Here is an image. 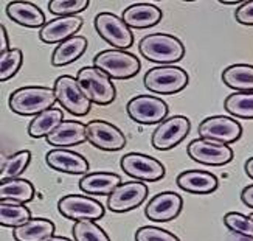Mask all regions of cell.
<instances>
[{"instance_id": "obj_1", "label": "cell", "mask_w": 253, "mask_h": 241, "mask_svg": "<svg viewBox=\"0 0 253 241\" xmlns=\"http://www.w3.org/2000/svg\"><path fill=\"white\" fill-rule=\"evenodd\" d=\"M54 89L43 86H27L20 87L9 95L8 106L19 115H39L41 112L51 109L56 103Z\"/></svg>"}, {"instance_id": "obj_2", "label": "cell", "mask_w": 253, "mask_h": 241, "mask_svg": "<svg viewBox=\"0 0 253 241\" xmlns=\"http://www.w3.org/2000/svg\"><path fill=\"white\" fill-rule=\"evenodd\" d=\"M143 58L151 62H160L169 65L185 56V47L179 38L167 33H154L140 41L138 46Z\"/></svg>"}, {"instance_id": "obj_3", "label": "cell", "mask_w": 253, "mask_h": 241, "mask_svg": "<svg viewBox=\"0 0 253 241\" xmlns=\"http://www.w3.org/2000/svg\"><path fill=\"white\" fill-rule=\"evenodd\" d=\"M93 65L103 70L109 78L127 80L140 72V59L125 50H103L93 58Z\"/></svg>"}, {"instance_id": "obj_4", "label": "cell", "mask_w": 253, "mask_h": 241, "mask_svg": "<svg viewBox=\"0 0 253 241\" xmlns=\"http://www.w3.org/2000/svg\"><path fill=\"white\" fill-rule=\"evenodd\" d=\"M54 94H56L58 103L65 109L67 112L83 117L87 115L92 107L90 98L84 92L80 81L70 75H61L54 81Z\"/></svg>"}, {"instance_id": "obj_5", "label": "cell", "mask_w": 253, "mask_h": 241, "mask_svg": "<svg viewBox=\"0 0 253 241\" xmlns=\"http://www.w3.org/2000/svg\"><path fill=\"white\" fill-rule=\"evenodd\" d=\"M143 83L149 92L174 95L183 91L188 84V73L175 65H160V67H152L148 70Z\"/></svg>"}, {"instance_id": "obj_6", "label": "cell", "mask_w": 253, "mask_h": 241, "mask_svg": "<svg viewBox=\"0 0 253 241\" xmlns=\"http://www.w3.org/2000/svg\"><path fill=\"white\" fill-rule=\"evenodd\" d=\"M76 80L80 81L84 92L90 98L92 103L107 106L115 100L117 92L114 83L103 70L95 67V65H92V67L87 65V67L80 69L78 75H76Z\"/></svg>"}, {"instance_id": "obj_7", "label": "cell", "mask_w": 253, "mask_h": 241, "mask_svg": "<svg viewBox=\"0 0 253 241\" xmlns=\"http://www.w3.org/2000/svg\"><path fill=\"white\" fill-rule=\"evenodd\" d=\"M95 30L107 44H111L117 50L129 48L134 44V35L132 30L126 25V22L115 16L114 13H100L95 17Z\"/></svg>"}, {"instance_id": "obj_8", "label": "cell", "mask_w": 253, "mask_h": 241, "mask_svg": "<svg viewBox=\"0 0 253 241\" xmlns=\"http://www.w3.org/2000/svg\"><path fill=\"white\" fill-rule=\"evenodd\" d=\"M58 210L64 218L73 221H85V220L96 221L103 218L106 212L101 202L83 194L64 196L58 202Z\"/></svg>"}, {"instance_id": "obj_9", "label": "cell", "mask_w": 253, "mask_h": 241, "mask_svg": "<svg viewBox=\"0 0 253 241\" xmlns=\"http://www.w3.org/2000/svg\"><path fill=\"white\" fill-rule=\"evenodd\" d=\"M127 115L140 125H156L168 118V104L152 95H137L126 106Z\"/></svg>"}, {"instance_id": "obj_10", "label": "cell", "mask_w": 253, "mask_h": 241, "mask_svg": "<svg viewBox=\"0 0 253 241\" xmlns=\"http://www.w3.org/2000/svg\"><path fill=\"white\" fill-rule=\"evenodd\" d=\"M190 159H193L197 163L202 165H213L221 167L227 165L228 162H232L235 157L233 149L225 144H219L213 140L205 139H196L186 148Z\"/></svg>"}, {"instance_id": "obj_11", "label": "cell", "mask_w": 253, "mask_h": 241, "mask_svg": "<svg viewBox=\"0 0 253 241\" xmlns=\"http://www.w3.org/2000/svg\"><path fill=\"white\" fill-rule=\"evenodd\" d=\"M201 139L219 142V144H233L243 136V126L238 120L224 115H213L205 118L197 128Z\"/></svg>"}, {"instance_id": "obj_12", "label": "cell", "mask_w": 253, "mask_h": 241, "mask_svg": "<svg viewBox=\"0 0 253 241\" xmlns=\"http://www.w3.org/2000/svg\"><path fill=\"white\" fill-rule=\"evenodd\" d=\"M122 170L129 178L140 182H156L165 176V167L162 162L141 152H129L122 157Z\"/></svg>"}, {"instance_id": "obj_13", "label": "cell", "mask_w": 253, "mask_h": 241, "mask_svg": "<svg viewBox=\"0 0 253 241\" xmlns=\"http://www.w3.org/2000/svg\"><path fill=\"white\" fill-rule=\"evenodd\" d=\"M191 123L190 120L183 115L168 117L167 120L157 126V129L152 133L151 142L152 146L159 151H167L174 146H177L180 142L188 136Z\"/></svg>"}, {"instance_id": "obj_14", "label": "cell", "mask_w": 253, "mask_h": 241, "mask_svg": "<svg viewBox=\"0 0 253 241\" xmlns=\"http://www.w3.org/2000/svg\"><path fill=\"white\" fill-rule=\"evenodd\" d=\"M148 196V187L145 182L129 181L120 184L118 187L109 194L107 209L115 213H126L145 202Z\"/></svg>"}, {"instance_id": "obj_15", "label": "cell", "mask_w": 253, "mask_h": 241, "mask_svg": "<svg viewBox=\"0 0 253 241\" xmlns=\"http://www.w3.org/2000/svg\"><path fill=\"white\" fill-rule=\"evenodd\" d=\"M87 140L103 151H120L126 145V137L115 125L104 120H92L85 125Z\"/></svg>"}, {"instance_id": "obj_16", "label": "cell", "mask_w": 253, "mask_h": 241, "mask_svg": "<svg viewBox=\"0 0 253 241\" xmlns=\"http://www.w3.org/2000/svg\"><path fill=\"white\" fill-rule=\"evenodd\" d=\"M183 209V199L177 193L163 192L156 194L148 202L145 215L148 220L156 223H167L177 218Z\"/></svg>"}, {"instance_id": "obj_17", "label": "cell", "mask_w": 253, "mask_h": 241, "mask_svg": "<svg viewBox=\"0 0 253 241\" xmlns=\"http://www.w3.org/2000/svg\"><path fill=\"white\" fill-rule=\"evenodd\" d=\"M83 27V17L80 16H67L56 17L47 22L39 30V38L45 44H61L75 36V33Z\"/></svg>"}, {"instance_id": "obj_18", "label": "cell", "mask_w": 253, "mask_h": 241, "mask_svg": "<svg viewBox=\"0 0 253 241\" xmlns=\"http://www.w3.org/2000/svg\"><path fill=\"white\" fill-rule=\"evenodd\" d=\"M45 162L50 168L67 174H85L89 171V162L85 160V157H83L80 152L64 148L48 151Z\"/></svg>"}, {"instance_id": "obj_19", "label": "cell", "mask_w": 253, "mask_h": 241, "mask_svg": "<svg viewBox=\"0 0 253 241\" xmlns=\"http://www.w3.org/2000/svg\"><path fill=\"white\" fill-rule=\"evenodd\" d=\"M177 185L183 192L196 193V194H208L217 189L219 181L210 171L188 170L180 173L177 176Z\"/></svg>"}, {"instance_id": "obj_20", "label": "cell", "mask_w": 253, "mask_h": 241, "mask_svg": "<svg viewBox=\"0 0 253 241\" xmlns=\"http://www.w3.org/2000/svg\"><path fill=\"white\" fill-rule=\"evenodd\" d=\"M87 140V128L81 122L75 120H64V122L47 136V142L53 146L67 148L80 145Z\"/></svg>"}, {"instance_id": "obj_21", "label": "cell", "mask_w": 253, "mask_h": 241, "mask_svg": "<svg viewBox=\"0 0 253 241\" xmlns=\"http://www.w3.org/2000/svg\"><path fill=\"white\" fill-rule=\"evenodd\" d=\"M6 14L13 22L27 28H42L47 24L42 9L31 2H9Z\"/></svg>"}, {"instance_id": "obj_22", "label": "cell", "mask_w": 253, "mask_h": 241, "mask_svg": "<svg viewBox=\"0 0 253 241\" xmlns=\"http://www.w3.org/2000/svg\"><path fill=\"white\" fill-rule=\"evenodd\" d=\"M122 19L129 28H149L162 20V9L152 3H135L123 11Z\"/></svg>"}, {"instance_id": "obj_23", "label": "cell", "mask_w": 253, "mask_h": 241, "mask_svg": "<svg viewBox=\"0 0 253 241\" xmlns=\"http://www.w3.org/2000/svg\"><path fill=\"white\" fill-rule=\"evenodd\" d=\"M120 184H122V178L118 174L96 171L85 174L80 181V189L87 194H111Z\"/></svg>"}, {"instance_id": "obj_24", "label": "cell", "mask_w": 253, "mask_h": 241, "mask_svg": "<svg viewBox=\"0 0 253 241\" xmlns=\"http://www.w3.org/2000/svg\"><path fill=\"white\" fill-rule=\"evenodd\" d=\"M54 224L47 218H31L30 221L13 229L16 241H45L53 237Z\"/></svg>"}, {"instance_id": "obj_25", "label": "cell", "mask_w": 253, "mask_h": 241, "mask_svg": "<svg viewBox=\"0 0 253 241\" xmlns=\"http://www.w3.org/2000/svg\"><path fill=\"white\" fill-rule=\"evenodd\" d=\"M87 50V39L84 36H73L67 41L58 44V47L53 50L51 64L54 67H62L80 59Z\"/></svg>"}, {"instance_id": "obj_26", "label": "cell", "mask_w": 253, "mask_h": 241, "mask_svg": "<svg viewBox=\"0 0 253 241\" xmlns=\"http://www.w3.org/2000/svg\"><path fill=\"white\" fill-rule=\"evenodd\" d=\"M222 81L236 92H253V65L233 64L222 72Z\"/></svg>"}, {"instance_id": "obj_27", "label": "cell", "mask_w": 253, "mask_h": 241, "mask_svg": "<svg viewBox=\"0 0 253 241\" xmlns=\"http://www.w3.org/2000/svg\"><path fill=\"white\" fill-rule=\"evenodd\" d=\"M64 122L62 111L58 107H51L47 111L41 112L39 115L33 117V120L28 125V134L33 139L47 137Z\"/></svg>"}, {"instance_id": "obj_28", "label": "cell", "mask_w": 253, "mask_h": 241, "mask_svg": "<svg viewBox=\"0 0 253 241\" xmlns=\"http://www.w3.org/2000/svg\"><path fill=\"white\" fill-rule=\"evenodd\" d=\"M35 185L27 179H8L0 185V198L2 201H13L19 204H27L35 198Z\"/></svg>"}, {"instance_id": "obj_29", "label": "cell", "mask_w": 253, "mask_h": 241, "mask_svg": "<svg viewBox=\"0 0 253 241\" xmlns=\"http://www.w3.org/2000/svg\"><path fill=\"white\" fill-rule=\"evenodd\" d=\"M31 220V212L28 207L13 201L0 202V224L3 227H19Z\"/></svg>"}, {"instance_id": "obj_30", "label": "cell", "mask_w": 253, "mask_h": 241, "mask_svg": "<svg viewBox=\"0 0 253 241\" xmlns=\"http://www.w3.org/2000/svg\"><path fill=\"white\" fill-rule=\"evenodd\" d=\"M225 111L239 118H253V92H235L225 98Z\"/></svg>"}, {"instance_id": "obj_31", "label": "cell", "mask_w": 253, "mask_h": 241, "mask_svg": "<svg viewBox=\"0 0 253 241\" xmlns=\"http://www.w3.org/2000/svg\"><path fill=\"white\" fill-rule=\"evenodd\" d=\"M30 160H31V152L27 149L17 151L13 156L5 159V162L2 163V171H0V179H2V182L19 178L20 174L27 170Z\"/></svg>"}, {"instance_id": "obj_32", "label": "cell", "mask_w": 253, "mask_h": 241, "mask_svg": "<svg viewBox=\"0 0 253 241\" xmlns=\"http://www.w3.org/2000/svg\"><path fill=\"white\" fill-rule=\"evenodd\" d=\"M72 234L75 241H111L103 229L90 220L76 221L72 229Z\"/></svg>"}, {"instance_id": "obj_33", "label": "cell", "mask_w": 253, "mask_h": 241, "mask_svg": "<svg viewBox=\"0 0 253 241\" xmlns=\"http://www.w3.org/2000/svg\"><path fill=\"white\" fill-rule=\"evenodd\" d=\"M24 62V53L19 48H9L0 53V80L6 81L19 72Z\"/></svg>"}, {"instance_id": "obj_34", "label": "cell", "mask_w": 253, "mask_h": 241, "mask_svg": "<svg viewBox=\"0 0 253 241\" xmlns=\"http://www.w3.org/2000/svg\"><path fill=\"white\" fill-rule=\"evenodd\" d=\"M224 224L241 237L253 240V220L239 212H228L224 216Z\"/></svg>"}, {"instance_id": "obj_35", "label": "cell", "mask_w": 253, "mask_h": 241, "mask_svg": "<svg viewBox=\"0 0 253 241\" xmlns=\"http://www.w3.org/2000/svg\"><path fill=\"white\" fill-rule=\"evenodd\" d=\"M89 6V0H51L48 3L50 13L58 17L76 16Z\"/></svg>"}, {"instance_id": "obj_36", "label": "cell", "mask_w": 253, "mask_h": 241, "mask_svg": "<svg viewBox=\"0 0 253 241\" xmlns=\"http://www.w3.org/2000/svg\"><path fill=\"white\" fill-rule=\"evenodd\" d=\"M135 241H180V240L169 231H165V229L145 226L140 227L135 232Z\"/></svg>"}, {"instance_id": "obj_37", "label": "cell", "mask_w": 253, "mask_h": 241, "mask_svg": "<svg viewBox=\"0 0 253 241\" xmlns=\"http://www.w3.org/2000/svg\"><path fill=\"white\" fill-rule=\"evenodd\" d=\"M235 16H236V20L239 22V24L252 27L253 25V0L241 3V6L236 9Z\"/></svg>"}, {"instance_id": "obj_38", "label": "cell", "mask_w": 253, "mask_h": 241, "mask_svg": "<svg viewBox=\"0 0 253 241\" xmlns=\"http://www.w3.org/2000/svg\"><path fill=\"white\" fill-rule=\"evenodd\" d=\"M241 199H243V202L247 207L253 209V185H247V187L243 190V193H241Z\"/></svg>"}, {"instance_id": "obj_39", "label": "cell", "mask_w": 253, "mask_h": 241, "mask_svg": "<svg viewBox=\"0 0 253 241\" xmlns=\"http://www.w3.org/2000/svg\"><path fill=\"white\" fill-rule=\"evenodd\" d=\"M9 47V39L6 35V28L3 25H0V53H5Z\"/></svg>"}, {"instance_id": "obj_40", "label": "cell", "mask_w": 253, "mask_h": 241, "mask_svg": "<svg viewBox=\"0 0 253 241\" xmlns=\"http://www.w3.org/2000/svg\"><path fill=\"white\" fill-rule=\"evenodd\" d=\"M244 170H246V173H247V176H249L250 179H253V157H250V159L246 162Z\"/></svg>"}, {"instance_id": "obj_41", "label": "cell", "mask_w": 253, "mask_h": 241, "mask_svg": "<svg viewBox=\"0 0 253 241\" xmlns=\"http://www.w3.org/2000/svg\"><path fill=\"white\" fill-rule=\"evenodd\" d=\"M45 241H72L70 238H65V237H56V235H53L50 238H47Z\"/></svg>"}, {"instance_id": "obj_42", "label": "cell", "mask_w": 253, "mask_h": 241, "mask_svg": "<svg viewBox=\"0 0 253 241\" xmlns=\"http://www.w3.org/2000/svg\"><path fill=\"white\" fill-rule=\"evenodd\" d=\"M250 218H252V220H253V213H252V215H250Z\"/></svg>"}]
</instances>
